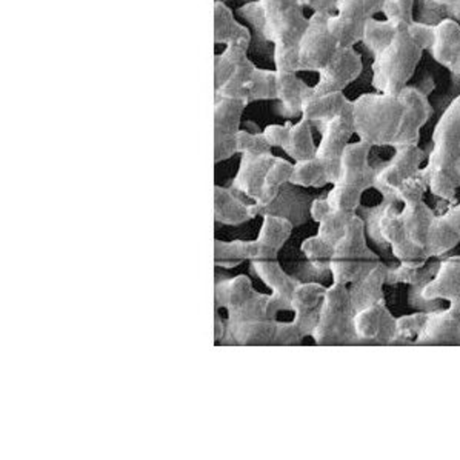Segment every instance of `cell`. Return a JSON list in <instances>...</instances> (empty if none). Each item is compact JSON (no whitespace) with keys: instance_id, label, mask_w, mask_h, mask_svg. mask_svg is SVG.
Returning a JSON list of instances; mask_svg holds the SVG:
<instances>
[{"instance_id":"6","label":"cell","mask_w":460,"mask_h":460,"mask_svg":"<svg viewBox=\"0 0 460 460\" xmlns=\"http://www.w3.org/2000/svg\"><path fill=\"white\" fill-rule=\"evenodd\" d=\"M377 263H380L379 257L367 243L365 222L362 217L354 216L330 259L332 284H353L367 276Z\"/></svg>"},{"instance_id":"13","label":"cell","mask_w":460,"mask_h":460,"mask_svg":"<svg viewBox=\"0 0 460 460\" xmlns=\"http://www.w3.org/2000/svg\"><path fill=\"white\" fill-rule=\"evenodd\" d=\"M364 71L362 56L354 49H339L334 59L319 71V81L313 86L314 94H325V93L343 92L349 84H353L358 75Z\"/></svg>"},{"instance_id":"19","label":"cell","mask_w":460,"mask_h":460,"mask_svg":"<svg viewBox=\"0 0 460 460\" xmlns=\"http://www.w3.org/2000/svg\"><path fill=\"white\" fill-rule=\"evenodd\" d=\"M422 162L423 151L419 148V145L399 146L393 159L377 172L375 187L394 191L403 181L420 172Z\"/></svg>"},{"instance_id":"34","label":"cell","mask_w":460,"mask_h":460,"mask_svg":"<svg viewBox=\"0 0 460 460\" xmlns=\"http://www.w3.org/2000/svg\"><path fill=\"white\" fill-rule=\"evenodd\" d=\"M293 168L295 164L285 161L282 157H274V162L268 170L267 179L263 183L262 193L259 196L256 202L252 204V215L257 217V209L263 208L267 205L271 204L276 196H278L280 188L284 187L285 183L289 182L291 174H293Z\"/></svg>"},{"instance_id":"33","label":"cell","mask_w":460,"mask_h":460,"mask_svg":"<svg viewBox=\"0 0 460 460\" xmlns=\"http://www.w3.org/2000/svg\"><path fill=\"white\" fill-rule=\"evenodd\" d=\"M284 151L296 162L316 157L317 145L313 137V123L302 118L299 122L291 123L288 142L285 145Z\"/></svg>"},{"instance_id":"17","label":"cell","mask_w":460,"mask_h":460,"mask_svg":"<svg viewBox=\"0 0 460 460\" xmlns=\"http://www.w3.org/2000/svg\"><path fill=\"white\" fill-rule=\"evenodd\" d=\"M226 336L220 345L239 347H279V321L226 322Z\"/></svg>"},{"instance_id":"44","label":"cell","mask_w":460,"mask_h":460,"mask_svg":"<svg viewBox=\"0 0 460 460\" xmlns=\"http://www.w3.org/2000/svg\"><path fill=\"white\" fill-rule=\"evenodd\" d=\"M356 216V215H354ZM354 216L347 215V213H341V211H334L332 209L330 215L325 219L319 222V231L317 234L321 235L323 241L330 243L332 246H336L341 239H342L345 233H347L349 222L353 220Z\"/></svg>"},{"instance_id":"22","label":"cell","mask_w":460,"mask_h":460,"mask_svg":"<svg viewBox=\"0 0 460 460\" xmlns=\"http://www.w3.org/2000/svg\"><path fill=\"white\" fill-rule=\"evenodd\" d=\"M276 155H242L241 165L235 172L231 187L246 198L256 202L262 193L263 183L267 179L268 170L274 162Z\"/></svg>"},{"instance_id":"58","label":"cell","mask_w":460,"mask_h":460,"mask_svg":"<svg viewBox=\"0 0 460 460\" xmlns=\"http://www.w3.org/2000/svg\"><path fill=\"white\" fill-rule=\"evenodd\" d=\"M216 2H224L226 4V2H233V0H216ZM246 2H252V0H246Z\"/></svg>"},{"instance_id":"4","label":"cell","mask_w":460,"mask_h":460,"mask_svg":"<svg viewBox=\"0 0 460 460\" xmlns=\"http://www.w3.org/2000/svg\"><path fill=\"white\" fill-rule=\"evenodd\" d=\"M423 49L412 40L407 25H397V31L386 49L375 56L371 65L376 92L399 96L408 86L422 59Z\"/></svg>"},{"instance_id":"3","label":"cell","mask_w":460,"mask_h":460,"mask_svg":"<svg viewBox=\"0 0 460 460\" xmlns=\"http://www.w3.org/2000/svg\"><path fill=\"white\" fill-rule=\"evenodd\" d=\"M405 103L399 96L367 93L353 101L354 134L371 146H393L401 133Z\"/></svg>"},{"instance_id":"54","label":"cell","mask_w":460,"mask_h":460,"mask_svg":"<svg viewBox=\"0 0 460 460\" xmlns=\"http://www.w3.org/2000/svg\"><path fill=\"white\" fill-rule=\"evenodd\" d=\"M330 211H332V207L328 204L327 198L325 199H314L310 205V216L311 219L314 220V222H322V220L325 219L328 215H330Z\"/></svg>"},{"instance_id":"55","label":"cell","mask_w":460,"mask_h":460,"mask_svg":"<svg viewBox=\"0 0 460 460\" xmlns=\"http://www.w3.org/2000/svg\"><path fill=\"white\" fill-rule=\"evenodd\" d=\"M442 219L456 231V234L460 237V204L456 205L455 208H451L448 213L442 215Z\"/></svg>"},{"instance_id":"38","label":"cell","mask_w":460,"mask_h":460,"mask_svg":"<svg viewBox=\"0 0 460 460\" xmlns=\"http://www.w3.org/2000/svg\"><path fill=\"white\" fill-rule=\"evenodd\" d=\"M289 183H293V185L299 188L325 187L330 183L327 166L319 157H313L308 161L296 162Z\"/></svg>"},{"instance_id":"42","label":"cell","mask_w":460,"mask_h":460,"mask_svg":"<svg viewBox=\"0 0 460 460\" xmlns=\"http://www.w3.org/2000/svg\"><path fill=\"white\" fill-rule=\"evenodd\" d=\"M327 200L334 211L354 216L362 204V191L349 185L334 183L332 191L328 193Z\"/></svg>"},{"instance_id":"49","label":"cell","mask_w":460,"mask_h":460,"mask_svg":"<svg viewBox=\"0 0 460 460\" xmlns=\"http://www.w3.org/2000/svg\"><path fill=\"white\" fill-rule=\"evenodd\" d=\"M429 313H418L411 316H403L396 319V339H403V341H411L416 342L419 334L422 332L425 321H427Z\"/></svg>"},{"instance_id":"2","label":"cell","mask_w":460,"mask_h":460,"mask_svg":"<svg viewBox=\"0 0 460 460\" xmlns=\"http://www.w3.org/2000/svg\"><path fill=\"white\" fill-rule=\"evenodd\" d=\"M265 21V42L273 45L278 71H297L300 39L308 27L304 6L296 0H259Z\"/></svg>"},{"instance_id":"43","label":"cell","mask_w":460,"mask_h":460,"mask_svg":"<svg viewBox=\"0 0 460 460\" xmlns=\"http://www.w3.org/2000/svg\"><path fill=\"white\" fill-rule=\"evenodd\" d=\"M434 270H436V265L431 262V259L422 267H405V265H401V267L388 271L386 284H429V280L436 276Z\"/></svg>"},{"instance_id":"57","label":"cell","mask_w":460,"mask_h":460,"mask_svg":"<svg viewBox=\"0 0 460 460\" xmlns=\"http://www.w3.org/2000/svg\"><path fill=\"white\" fill-rule=\"evenodd\" d=\"M456 170H457V172H459L460 176V159L457 161V164H456Z\"/></svg>"},{"instance_id":"27","label":"cell","mask_w":460,"mask_h":460,"mask_svg":"<svg viewBox=\"0 0 460 460\" xmlns=\"http://www.w3.org/2000/svg\"><path fill=\"white\" fill-rule=\"evenodd\" d=\"M295 226L285 217L263 216L262 226L256 239L259 259H278L285 243L288 242Z\"/></svg>"},{"instance_id":"39","label":"cell","mask_w":460,"mask_h":460,"mask_svg":"<svg viewBox=\"0 0 460 460\" xmlns=\"http://www.w3.org/2000/svg\"><path fill=\"white\" fill-rule=\"evenodd\" d=\"M459 243V234H456V231L442 219V216L436 217L429 228V242H427V252L429 256L438 259L455 250Z\"/></svg>"},{"instance_id":"10","label":"cell","mask_w":460,"mask_h":460,"mask_svg":"<svg viewBox=\"0 0 460 460\" xmlns=\"http://www.w3.org/2000/svg\"><path fill=\"white\" fill-rule=\"evenodd\" d=\"M321 131L322 139L316 157L327 166L328 181L334 185L341 177L343 150L354 136L353 101L341 116L322 123Z\"/></svg>"},{"instance_id":"28","label":"cell","mask_w":460,"mask_h":460,"mask_svg":"<svg viewBox=\"0 0 460 460\" xmlns=\"http://www.w3.org/2000/svg\"><path fill=\"white\" fill-rule=\"evenodd\" d=\"M388 270L380 262L367 276L349 284V297L353 302L354 310H364L367 306L384 302V285L386 284Z\"/></svg>"},{"instance_id":"45","label":"cell","mask_w":460,"mask_h":460,"mask_svg":"<svg viewBox=\"0 0 460 460\" xmlns=\"http://www.w3.org/2000/svg\"><path fill=\"white\" fill-rule=\"evenodd\" d=\"M235 148L241 155H270L273 146L268 144L263 133L239 129L235 137Z\"/></svg>"},{"instance_id":"53","label":"cell","mask_w":460,"mask_h":460,"mask_svg":"<svg viewBox=\"0 0 460 460\" xmlns=\"http://www.w3.org/2000/svg\"><path fill=\"white\" fill-rule=\"evenodd\" d=\"M299 5L304 8H310L313 13H325V14H334L336 13V4L338 0H296Z\"/></svg>"},{"instance_id":"15","label":"cell","mask_w":460,"mask_h":460,"mask_svg":"<svg viewBox=\"0 0 460 460\" xmlns=\"http://www.w3.org/2000/svg\"><path fill=\"white\" fill-rule=\"evenodd\" d=\"M354 332L358 342L391 343L396 339V319L386 308L385 300L356 311Z\"/></svg>"},{"instance_id":"52","label":"cell","mask_w":460,"mask_h":460,"mask_svg":"<svg viewBox=\"0 0 460 460\" xmlns=\"http://www.w3.org/2000/svg\"><path fill=\"white\" fill-rule=\"evenodd\" d=\"M289 128H291V122H287L285 125H268L267 128L263 129V136L267 137L268 144L273 148L284 150L285 145L288 142Z\"/></svg>"},{"instance_id":"24","label":"cell","mask_w":460,"mask_h":460,"mask_svg":"<svg viewBox=\"0 0 460 460\" xmlns=\"http://www.w3.org/2000/svg\"><path fill=\"white\" fill-rule=\"evenodd\" d=\"M297 71H278L279 114L285 119L302 118V107L313 94V86L300 79Z\"/></svg>"},{"instance_id":"1","label":"cell","mask_w":460,"mask_h":460,"mask_svg":"<svg viewBox=\"0 0 460 460\" xmlns=\"http://www.w3.org/2000/svg\"><path fill=\"white\" fill-rule=\"evenodd\" d=\"M460 159V96L445 110L433 131V150L422 174L436 198L451 200L460 188L456 164Z\"/></svg>"},{"instance_id":"32","label":"cell","mask_w":460,"mask_h":460,"mask_svg":"<svg viewBox=\"0 0 460 460\" xmlns=\"http://www.w3.org/2000/svg\"><path fill=\"white\" fill-rule=\"evenodd\" d=\"M256 259H259L256 241H215V267L231 270Z\"/></svg>"},{"instance_id":"29","label":"cell","mask_w":460,"mask_h":460,"mask_svg":"<svg viewBox=\"0 0 460 460\" xmlns=\"http://www.w3.org/2000/svg\"><path fill=\"white\" fill-rule=\"evenodd\" d=\"M349 99L345 97L343 92L325 93V94H311L302 107V119L310 123L328 122L338 118L349 105Z\"/></svg>"},{"instance_id":"20","label":"cell","mask_w":460,"mask_h":460,"mask_svg":"<svg viewBox=\"0 0 460 460\" xmlns=\"http://www.w3.org/2000/svg\"><path fill=\"white\" fill-rule=\"evenodd\" d=\"M252 273L271 289L276 302H278L279 310L291 311V299L295 293L296 287L299 285L300 280L285 273L284 268L280 267L278 259H256L252 261Z\"/></svg>"},{"instance_id":"23","label":"cell","mask_w":460,"mask_h":460,"mask_svg":"<svg viewBox=\"0 0 460 460\" xmlns=\"http://www.w3.org/2000/svg\"><path fill=\"white\" fill-rule=\"evenodd\" d=\"M433 59L445 68L460 75V23L444 19L434 25V40L429 49Z\"/></svg>"},{"instance_id":"37","label":"cell","mask_w":460,"mask_h":460,"mask_svg":"<svg viewBox=\"0 0 460 460\" xmlns=\"http://www.w3.org/2000/svg\"><path fill=\"white\" fill-rule=\"evenodd\" d=\"M278 99V70H262L256 68L250 84L242 94V102L250 105L261 101H276Z\"/></svg>"},{"instance_id":"56","label":"cell","mask_w":460,"mask_h":460,"mask_svg":"<svg viewBox=\"0 0 460 460\" xmlns=\"http://www.w3.org/2000/svg\"><path fill=\"white\" fill-rule=\"evenodd\" d=\"M226 321H222V317L219 316V313L216 311L215 314V342L219 343L224 336H226Z\"/></svg>"},{"instance_id":"48","label":"cell","mask_w":460,"mask_h":460,"mask_svg":"<svg viewBox=\"0 0 460 460\" xmlns=\"http://www.w3.org/2000/svg\"><path fill=\"white\" fill-rule=\"evenodd\" d=\"M237 13L246 23L252 25V32H254L252 38L261 39V42H265V21H263V10L261 2L259 0L246 2L245 5H242L237 10Z\"/></svg>"},{"instance_id":"50","label":"cell","mask_w":460,"mask_h":460,"mask_svg":"<svg viewBox=\"0 0 460 460\" xmlns=\"http://www.w3.org/2000/svg\"><path fill=\"white\" fill-rule=\"evenodd\" d=\"M300 250L305 254L306 259H310L311 262H330L334 246L327 243L321 235L317 234L305 239L300 246Z\"/></svg>"},{"instance_id":"36","label":"cell","mask_w":460,"mask_h":460,"mask_svg":"<svg viewBox=\"0 0 460 460\" xmlns=\"http://www.w3.org/2000/svg\"><path fill=\"white\" fill-rule=\"evenodd\" d=\"M252 42H237L226 45V49L215 58V90L226 85L242 60L245 59L250 51Z\"/></svg>"},{"instance_id":"51","label":"cell","mask_w":460,"mask_h":460,"mask_svg":"<svg viewBox=\"0 0 460 460\" xmlns=\"http://www.w3.org/2000/svg\"><path fill=\"white\" fill-rule=\"evenodd\" d=\"M408 32H410L412 40L418 43L423 51L431 49L434 40V25L412 22L411 25H408Z\"/></svg>"},{"instance_id":"5","label":"cell","mask_w":460,"mask_h":460,"mask_svg":"<svg viewBox=\"0 0 460 460\" xmlns=\"http://www.w3.org/2000/svg\"><path fill=\"white\" fill-rule=\"evenodd\" d=\"M216 308H226V322L278 319V302L271 295L259 293L248 276L217 280L215 285Z\"/></svg>"},{"instance_id":"31","label":"cell","mask_w":460,"mask_h":460,"mask_svg":"<svg viewBox=\"0 0 460 460\" xmlns=\"http://www.w3.org/2000/svg\"><path fill=\"white\" fill-rule=\"evenodd\" d=\"M250 28L235 21L234 13L224 2H215V42L231 45L237 42H252Z\"/></svg>"},{"instance_id":"14","label":"cell","mask_w":460,"mask_h":460,"mask_svg":"<svg viewBox=\"0 0 460 460\" xmlns=\"http://www.w3.org/2000/svg\"><path fill=\"white\" fill-rule=\"evenodd\" d=\"M405 103V116L402 123L401 133L394 142V148L405 146V145H419L420 140V129L427 125L433 108L429 105L427 94L420 92L416 86H405L399 94Z\"/></svg>"},{"instance_id":"46","label":"cell","mask_w":460,"mask_h":460,"mask_svg":"<svg viewBox=\"0 0 460 460\" xmlns=\"http://www.w3.org/2000/svg\"><path fill=\"white\" fill-rule=\"evenodd\" d=\"M427 190H429V182H427V179H425L422 170H420L416 176L403 181L393 193L396 196L397 200H401L402 204L408 205L423 200Z\"/></svg>"},{"instance_id":"11","label":"cell","mask_w":460,"mask_h":460,"mask_svg":"<svg viewBox=\"0 0 460 460\" xmlns=\"http://www.w3.org/2000/svg\"><path fill=\"white\" fill-rule=\"evenodd\" d=\"M379 230L382 237L390 243L394 257L401 261V265L422 267L429 259H433L427 250L419 248L410 241L402 219V209H399L397 204H388L384 208L379 219Z\"/></svg>"},{"instance_id":"41","label":"cell","mask_w":460,"mask_h":460,"mask_svg":"<svg viewBox=\"0 0 460 460\" xmlns=\"http://www.w3.org/2000/svg\"><path fill=\"white\" fill-rule=\"evenodd\" d=\"M256 68V65L252 64V59L246 56L245 59L242 60L239 68L235 70L230 81L226 82V85L215 90V96L228 97V99H235V101H241L242 102L243 90L252 81Z\"/></svg>"},{"instance_id":"7","label":"cell","mask_w":460,"mask_h":460,"mask_svg":"<svg viewBox=\"0 0 460 460\" xmlns=\"http://www.w3.org/2000/svg\"><path fill=\"white\" fill-rule=\"evenodd\" d=\"M354 314L356 310L348 285L332 284L327 288L322 302L321 316L311 338L314 339L316 345L327 347L358 342L354 332Z\"/></svg>"},{"instance_id":"16","label":"cell","mask_w":460,"mask_h":460,"mask_svg":"<svg viewBox=\"0 0 460 460\" xmlns=\"http://www.w3.org/2000/svg\"><path fill=\"white\" fill-rule=\"evenodd\" d=\"M371 145L362 140L349 142L343 150L341 161V177L336 183H343L349 187L358 188L362 193L368 188L375 187L377 172L369 165V151Z\"/></svg>"},{"instance_id":"8","label":"cell","mask_w":460,"mask_h":460,"mask_svg":"<svg viewBox=\"0 0 460 460\" xmlns=\"http://www.w3.org/2000/svg\"><path fill=\"white\" fill-rule=\"evenodd\" d=\"M384 0H338L336 13L328 17V28L341 49L356 47L364 39L369 19L382 11Z\"/></svg>"},{"instance_id":"26","label":"cell","mask_w":460,"mask_h":460,"mask_svg":"<svg viewBox=\"0 0 460 460\" xmlns=\"http://www.w3.org/2000/svg\"><path fill=\"white\" fill-rule=\"evenodd\" d=\"M233 187H215V220L222 226H237L254 219L252 204H245Z\"/></svg>"},{"instance_id":"25","label":"cell","mask_w":460,"mask_h":460,"mask_svg":"<svg viewBox=\"0 0 460 460\" xmlns=\"http://www.w3.org/2000/svg\"><path fill=\"white\" fill-rule=\"evenodd\" d=\"M425 299H442L460 306V256L440 263L438 273L422 289Z\"/></svg>"},{"instance_id":"47","label":"cell","mask_w":460,"mask_h":460,"mask_svg":"<svg viewBox=\"0 0 460 460\" xmlns=\"http://www.w3.org/2000/svg\"><path fill=\"white\" fill-rule=\"evenodd\" d=\"M412 6L414 0H384L382 11L386 17V21H390L394 25H411Z\"/></svg>"},{"instance_id":"35","label":"cell","mask_w":460,"mask_h":460,"mask_svg":"<svg viewBox=\"0 0 460 460\" xmlns=\"http://www.w3.org/2000/svg\"><path fill=\"white\" fill-rule=\"evenodd\" d=\"M296 185L293 183H285L284 187L280 188L278 196L274 199L271 204L263 207V208L257 209L256 216H279V217H285L288 219L293 226H297L299 222V213L295 208H304V198L302 194L296 193ZM302 215V213H300Z\"/></svg>"},{"instance_id":"30","label":"cell","mask_w":460,"mask_h":460,"mask_svg":"<svg viewBox=\"0 0 460 460\" xmlns=\"http://www.w3.org/2000/svg\"><path fill=\"white\" fill-rule=\"evenodd\" d=\"M402 219L407 228L410 241L418 245L419 248L427 250V242H429V228L433 220L436 219L433 209L423 200L416 204L403 205L402 209Z\"/></svg>"},{"instance_id":"9","label":"cell","mask_w":460,"mask_h":460,"mask_svg":"<svg viewBox=\"0 0 460 460\" xmlns=\"http://www.w3.org/2000/svg\"><path fill=\"white\" fill-rule=\"evenodd\" d=\"M328 17L325 13H313L308 17V27L300 39L297 54V73L323 70L338 54L339 43L332 38L328 28Z\"/></svg>"},{"instance_id":"21","label":"cell","mask_w":460,"mask_h":460,"mask_svg":"<svg viewBox=\"0 0 460 460\" xmlns=\"http://www.w3.org/2000/svg\"><path fill=\"white\" fill-rule=\"evenodd\" d=\"M418 345H460V306L450 305L444 311L429 313Z\"/></svg>"},{"instance_id":"12","label":"cell","mask_w":460,"mask_h":460,"mask_svg":"<svg viewBox=\"0 0 460 460\" xmlns=\"http://www.w3.org/2000/svg\"><path fill=\"white\" fill-rule=\"evenodd\" d=\"M246 103L228 97H216L215 101V162L230 161L237 155L235 137L241 129L242 114Z\"/></svg>"},{"instance_id":"40","label":"cell","mask_w":460,"mask_h":460,"mask_svg":"<svg viewBox=\"0 0 460 460\" xmlns=\"http://www.w3.org/2000/svg\"><path fill=\"white\" fill-rule=\"evenodd\" d=\"M396 31L397 25H394V23H391L390 21H376L373 17V19H369L367 27H365L362 42L371 53L377 56L382 49L390 45Z\"/></svg>"},{"instance_id":"18","label":"cell","mask_w":460,"mask_h":460,"mask_svg":"<svg viewBox=\"0 0 460 460\" xmlns=\"http://www.w3.org/2000/svg\"><path fill=\"white\" fill-rule=\"evenodd\" d=\"M325 293L327 287L317 282H299L296 287L291 299V311L295 313L293 322L305 338L313 336L316 330Z\"/></svg>"}]
</instances>
